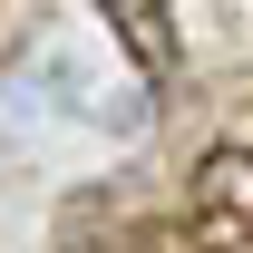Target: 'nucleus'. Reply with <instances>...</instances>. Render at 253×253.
<instances>
[{
  "label": "nucleus",
  "instance_id": "1",
  "mask_svg": "<svg viewBox=\"0 0 253 253\" xmlns=\"http://www.w3.org/2000/svg\"><path fill=\"white\" fill-rule=\"evenodd\" d=\"M195 214L214 224V234H253V146L205 156V175H195Z\"/></svg>",
  "mask_w": 253,
  "mask_h": 253
},
{
  "label": "nucleus",
  "instance_id": "2",
  "mask_svg": "<svg viewBox=\"0 0 253 253\" xmlns=\"http://www.w3.org/2000/svg\"><path fill=\"white\" fill-rule=\"evenodd\" d=\"M107 10H126V39H136V59H146V68L175 59V39L156 30V0H107Z\"/></svg>",
  "mask_w": 253,
  "mask_h": 253
}]
</instances>
